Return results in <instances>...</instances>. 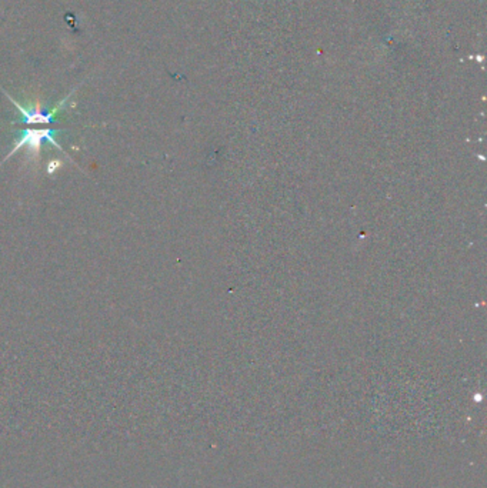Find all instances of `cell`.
<instances>
[{
	"label": "cell",
	"instance_id": "obj_3",
	"mask_svg": "<svg viewBox=\"0 0 487 488\" xmlns=\"http://www.w3.org/2000/svg\"><path fill=\"white\" fill-rule=\"evenodd\" d=\"M60 166H61V163H60V162H57V160H55V162L49 163V164H48V173H49V175H53V173H55V170H56V168H59Z\"/></svg>",
	"mask_w": 487,
	"mask_h": 488
},
{
	"label": "cell",
	"instance_id": "obj_1",
	"mask_svg": "<svg viewBox=\"0 0 487 488\" xmlns=\"http://www.w3.org/2000/svg\"><path fill=\"white\" fill-rule=\"evenodd\" d=\"M55 135H56V130H53V129H39V130L26 129V130H23L22 135H20V136L17 137V140L15 141V146H13V148L10 150V153L2 160V163H5L8 159H10V157H12L17 150H20V148H22L23 146L28 147L29 156H30L35 162H39V159H40V150H41V144H44L45 141H49L50 144H53L55 147H57L63 155H65L68 159H70V160L75 163V160H73L65 150H63V147L56 141ZM2 163H0V164H2Z\"/></svg>",
	"mask_w": 487,
	"mask_h": 488
},
{
	"label": "cell",
	"instance_id": "obj_2",
	"mask_svg": "<svg viewBox=\"0 0 487 488\" xmlns=\"http://www.w3.org/2000/svg\"><path fill=\"white\" fill-rule=\"evenodd\" d=\"M3 93L8 96V99L16 106V108L19 109V112L22 113V119H20L19 121L16 123H25V124H40V123H44V124H49V123H55V116L57 112H60L63 109V106L66 104V101L70 99V95L65 99V100H61L56 108L52 110V112H41L39 109H26L23 108L22 104H19L16 100L12 99V96H9L5 90Z\"/></svg>",
	"mask_w": 487,
	"mask_h": 488
}]
</instances>
